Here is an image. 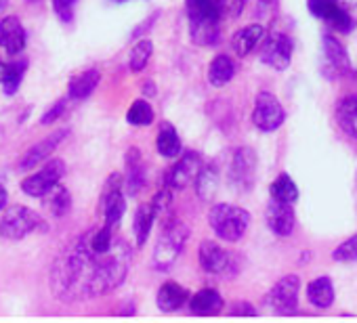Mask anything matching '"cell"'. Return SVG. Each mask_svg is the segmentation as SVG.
<instances>
[{
    "instance_id": "obj_15",
    "label": "cell",
    "mask_w": 357,
    "mask_h": 323,
    "mask_svg": "<svg viewBox=\"0 0 357 323\" xmlns=\"http://www.w3.org/2000/svg\"><path fill=\"white\" fill-rule=\"evenodd\" d=\"M202 168V157L196 151H188L176 164L166 173V187L168 189H185L190 183L196 181Z\"/></svg>"
},
{
    "instance_id": "obj_25",
    "label": "cell",
    "mask_w": 357,
    "mask_h": 323,
    "mask_svg": "<svg viewBox=\"0 0 357 323\" xmlns=\"http://www.w3.org/2000/svg\"><path fill=\"white\" fill-rule=\"evenodd\" d=\"M236 76V63L229 55H217L208 65V80L213 86L221 88Z\"/></svg>"
},
{
    "instance_id": "obj_4",
    "label": "cell",
    "mask_w": 357,
    "mask_h": 323,
    "mask_svg": "<svg viewBox=\"0 0 357 323\" xmlns=\"http://www.w3.org/2000/svg\"><path fill=\"white\" fill-rule=\"evenodd\" d=\"M208 223L217 237L225 242H240L250 225V214L234 204H217L208 212Z\"/></svg>"
},
{
    "instance_id": "obj_12",
    "label": "cell",
    "mask_w": 357,
    "mask_h": 323,
    "mask_svg": "<svg viewBox=\"0 0 357 323\" xmlns=\"http://www.w3.org/2000/svg\"><path fill=\"white\" fill-rule=\"evenodd\" d=\"M321 72L326 78L332 80L344 78L353 72L347 49L332 36H324L321 40Z\"/></svg>"
},
{
    "instance_id": "obj_44",
    "label": "cell",
    "mask_w": 357,
    "mask_h": 323,
    "mask_svg": "<svg viewBox=\"0 0 357 323\" xmlns=\"http://www.w3.org/2000/svg\"><path fill=\"white\" fill-rule=\"evenodd\" d=\"M9 7V0H0V11H5Z\"/></svg>"
},
{
    "instance_id": "obj_18",
    "label": "cell",
    "mask_w": 357,
    "mask_h": 323,
    "mask_svg": "<svg viewBox=\"0 0 357 323\" xmlns=\"http://www.w3.org/2000/svg\"><path fill=\"white\" fill-rule=\"evenodd\" d=\"M26 30L17 17H5L0 22V47L9 55H20L26 49Z\"/></svg>"
},
{
    "instance_id": "obj_10",
    "label": "cell",
    "mask_w": 357,
    "mask_h": 323,
    "mask_svg": "<svg viewBox=\"0 0 357 323\" xmlns=\"http://www.w3.org/2000/svg\"><path fill=\"white\" fill-rule=\"evenodd\" d=\"M286 120V111L280 103V99L271 93H259L252 109V124L263 132L278 130Z\"/></svg>"
},
{
    "instance_id": "obj_16",
    "label": "cell",
    "mask_w": 357,
    "mask_h": 323,
    "mask_svg": "<svg viewBox=\"0 0 357 323\" xmlns=\"http://www.w3.org/2000/svg\"><path fill=\"white\" fill-rule=\"evenodd\" d=\"M265 219H267V227L278 237H288L294 231V225H296V214L292 210V204L278 202V200H271L269 202L267 212H265Z\"/></svg>"
},
{
    "instance_id": "obj_22",
    "label": "cell",
    "mask_w": 357,
    "mask_h": 323,
    "mask_svg": "<svg viewBox=\"0 0 357 323\" xmlns=\"http://www.w3.org/2000/svg\"><path fill=\"white\" fill-rule=\"evenodd\" d=\"M126 191L130 196H137L143 187H145V166H143V159H141V151L139 149H128L126 155Z\"/></svg>"
},
{
    "instance_id": "obj_26",
    "label": "cell",
    "mask_w": 357,
    "mask_h": 323,
    "mask_svg": "<svg viewBox=\"0 0 357 323\" xmlns=\"http://www.w3.org/2000/svg\"><path fill=\"white\" fill-rule=\"evenodd\" d=\"M338 126L353 139H357V95L344 97L336 107Z\"/></svg>"
},
{
    "instance_id": "obj_33",
    "label": "cell",
    "mask_w": 357,
    "mask_h": 323,
    "mask_svg": "<svg viewBox=\"0 0 357 323\" xmlns=\"http://www.w3.org/2000/svg\"><path fill=\"white\" fill-rule=\"evenodd\" d=\"M126 120L132 126H149L153 122V109L147 101L139 99L130 105V109L126 111Z\"/></svg>"
},
{
    "instance_id": "obj_42",
    "label": "cell",
    "mask_w": 357,
    "mask_h": 323,
    "mask_svg": "<svg viewBox=\"0 0 357 323\" xmlns=\"http://www.w3.org/2000/svg\"><path fill=\"white\" fill-rule=\"evenodd\" d=\"M153 19H155V17H149V19H145V24H143V26H141L139 30H135V32H132V38L141 36V34H143V32H145V30H147V28H149L151 24H153Z\"/></svg>"
},
{
    "instance_id": "obj_7",
    "label": "cell",
    "mask_w": 357,
    "mask_h": 323,
    "mask_svg": "<svg viewBox=\"0 0 357 323\" xmlns=\"http://www.w3.org/2000/svg\"><path fill=\"white\" fill-rule=\"evenodd\" d=\"M198 258H200V267L211 273V275H236L240 271L238 267V256L227 252L225 248H221L217 242L204 239L198 248Z\"/></svg>"
},
{
    "instance_id": "obj_47",
    "label": "cell",
    "mask_w": 357,
    "mask_h": 323,
    "mask_svg": "<svg viewBox=\"0 0 357 323\" xmlns=\"http://www.w3.org/2000/svg\"><path fill=\"white\" fill-rule=\"evenodd\" d=\"M30 3H34V0H30Z\"/></svg>"
},
{
    "instance_id": "obj_6",
    "label": "cell",
    "mask_w": 357,
    "mask_h": 323,
    "mask_svg": "<svg viewBox=\"0 0 357 323\" xmlns=\"http://www.w3.org/2000/svg\"><path fill=\"white\" fill-rule=\"evenodd\" d=\"M40 225H43V219L34 210L26 206H11L5 210L3 221H0V235L11 242H20L32 231H36Z\"/></svg>"
},
{
    "instance_id": "obj_40",
    "label": "cell",
    "mask_w": 357,
    "mask_h": 323,
    "mask_svg": "<svg viewBox=\"0 0 357 323\" xmlns=\"http://www.w3.org/2000/svg\"><path fill=\"white\" fill-rule=\"evenodd\" d=\"M246 3H248V0H231V3H227V5H229V15H231L234 19L240 17L242 11H244V7H246Z\"/></svg>"
},
{
    "instance_id": "obj_38",
    "label": "cell",
    "mask_w": 357,
    "mask_h": 323,
    "mask_svg": "<svg viewBox=\"0 0 357 323\" xmlns=\"http://www.w3.org/2000/svg\"><path fill=\"white\" fill-rule=\"evenodd\" d=\"M66 103H68V99H59V101H57V103H55V105H53V107H51V109L45 113V116H43L40 124H45V126H47V124L55 122V120H57V118H59V116L66 111Z\"/></svg>"
},
{
    "instance_id": "obj_5",
    "label": "cell",
    "mask_w": 357,
    "mask_h": 323,
    "mask_svg": "<svg viewBox=\"0 0 357 323\" xmlns=\"http://www.w3.org/2000/svg\"><path fill=\"white\" fill-rule=\"evenodd\" d=\"M309 13L321 22H326L336 32H351L355 28V19L351 15L353 5H347V0H309Z\"/></svg>"
},
{
    "instance_id": "obj_37",
    "label": "cell",
    "mask_w": 357,
    "mask_h": 323,
    "mask_svg": "<svg viewBox=\"0 0 357 323\" xmlns=\"http://www.w3.org/2000/svg\"><path fill=\"white\" fill-rule=\"evenodd\" d=\"M78 0H53V11L63 24H72Z\"/></svg>"
},
{
    "instance_id": "obj_35",
    "label": "cell",
    "mask_w": 357,
    "mask_h": 323,
    "mask_svg": "<svg viewBox=\"0 0 357 323\" xmlns=\"http://www.w3.org/2000/svg\"><path fill=\"white\" fill-rule=\"evenodd\" d=\"M332 258L336 262H355L357 260V233L353 237H349L347 242H342L334 252Z\"/></svg>"
},
{
    "instance_id": "obj_2",
    "label": "cell",
    "mask_w": 357,
    "mask_h": 323,
    "mask_svg": "<svg viewBox=\"0 0 357 323\" xmlns=\"http://www.w3.org/2000/svg\"><path fill=\"white\" fill-rule=\"evenodd\" d=\"M192 40L200 47H213L221 36V15L227 0H185Z\"/></svg>"
},
{
    "instance_id": "obj_11",
    "label": "cell",
    "mask_w": 357,
    "mask_h": 323,
    "mask_svg": "<svg viewBox=\"0 0 357 323\" xmlns=\"http://www.w3.org/2000/svg\"><path fill=\"white\" fill-rule=\"evenodd\" d=\"M263 47H261V61L275 72H284L290 61H292V51L294 42L286 34H269L267 38L263 36Z\"/></svg>"
},
{
    "instance_id": "obj_29",
    "label": "cell",
    "mask_w": 357,
    "mask_h": 323,
    "mask_svg": "<svg viewBox=\"0 0 357 323\" xmlns=\"http://www.w3.org/2000/svg\"><path fill=\"white\" fill-rule=\"evenodd\" d=\"M43 200H45V206H47L55 216H63V214H68L70 208H72V196H70V191H68L66 187H61L59 183H57L51 191H47V194L43 196Z\"/></svg>"
},
{
    "instance_id": "obj_1",
    "label": "cell",
    "mask_w": 357,
    "mask_h": 323,
    "mask_svg": "<svg viewBox=\"0 0 357 323\" xmlns=\"http://www.w3.org/2000/svg\"><path fill=\"white\" fill-rule=\"evenodd\" d=\"M130 267L126 242L114 239L112 248L95 250L82 235L51 269V290L63 302L93 300L124 283Z\"/></svg>"
},
{
    "instance_id": "obj_28",
    "label": "cell",
    "mask_w": 357,
    "mask_h": 323,
    "mask_svg": "<svg viewBox=\"0 0 357 323\" xmlns=\"http://www.w3.org/2000/svg\"><path fill=\"white\" fill-rule=\"evenodd\" d=\"M99 80H101V74L97 72V70H86V72H82L80 76H76L72 82H70V99H74V101H82V99H86L95 88H97V84H99Z\"/></svg>"
},
{
    "instance_id": "obj_8",
    "label": "cell",
    "mask_w": 357,
    "mask_h": 323,
    "mask_svg": "<svg viewBox=\"0 0 357 323\" xmlns=\"http://www.w3.org/2000/svg\"><path fill=\"white\" fill-rule=\"evenodd\" d=\"M298 292H301L298 275H286L265 294L263 302L278 315H292L298 308Z\"/></svg>"
},
{
    "instance_id": "obj_45",
    "label": "cell",
    "mask_w": 357,
    "mask_h": 323,
    "mask_svg": "<svg viewBox=\"0 0 357 323\" xmlns=\"http://www.w3.org/2000/svg\"><path fill=\"white\" fill-rule=\"evenodd\" d=\"M261 3H263V5H273L275 0H261Z\"/></svg>"
},
{
    "instance_id": "obj_36",
    "label": "cell",
    "mask_w": 357,
    "mask_h": 323,
    "mask_svg": "<svg viewBox=\"0 0 357 323\" xmlns=\"http://www.w3.org/2000/svg\"><path fill=\"white\" fill-rule=\"evenodd\" d=\"M170 206H172V196H170V189L166 187V189L158 191L155 198H153V202H151V208H153L155 219L168 221V216H170Z\"/></svg>"
},
{
    "instance_id": "obj_31",
    "label": "cell",
    "mask_w": 357,
    "mask_h": 323,
    "mask_svg": "<svg viewBox=\"0 0 357 323\" xmlns=\"http://www.w3.org/2000/svg\"><path fill=\"white\" fill-rule=\"evenodd\" d=\"M269 194H271V200H278V202H286V204H294L298 200V187L296 183L286 175L282 173L269 187Z\"/></svg>"
},
{
    "instance_id": "obj_23",
    "label": "cell",
    "mask_w": 357,
    "mask_h": 323,
    "mask_svg": "<svg viewBox=\"0 0 357 323\" xmlns=\"http://www.w3.org/2000/svg\"><path fill=\"white\" fill-rule=\"evenodd\" d=\"M263 36H265L263 26L252 24V26L242 28V30L234 36L231 47H234V51H236L238 57H246V55H250V53L255 51V47L263 40Z\"/></svg>"
},
{
    "instance_id": "obj_9",
    "label": "cell",
    "mask_w": 357,
    "mask_h": 323,
    "mask_svg": "<svg viewBox=\"0 0 357 323\" xmlns=\"http://www.w3.org/2000/svg\"><path fill=\"white\" fill-rule=\"evenodd\" d=\"M257 181V153L250 147H240L234 153L231 168H229V183L236 191L248 194Z\"/></svg>"
},
{
    "instance_id": "obj_13",
    "label": "cell",
    "mask_w": 357,
    "mask_h": 323,
    "mask_svg": "<svg viewBox=\"0 0 357 323\" xmlns=\"http://www.w3.org/2000/svg\"><path fill=\"white\" fill-rule=\"evenodd\" d=\"M63 175H66V164H63L61 159L53 157L40 173L30 175V177L24 179L22 189L30 198H43L47 191H51L63 179Z\"/></svg>"
},
{
    "instance_id": "obj_20",
    "label": "cell",
    "mask_w": 357,
    "mask_h": 323,
    "mask_svg": "<svg viewBox=\"0 0 357 323\" xmlns=\"http://www.w3.org/2000/svg\"><path fill=\"white\" fill-rule=\"evenodd\" d=\"M188 302H190V308L196 315H217L225 306L223 296L217 290H213V287H204V290L196 292L194 296H190Z\"/></svg>"
},
{
    "instance_id": "obj_34",
    "label": "cell",
    "mask_w": 357,
    "mask_h": 323,
    "mask_svg": "<svg viewBox=\"0 0 357 323\" xmlns=\"http://www.w3.org/2000/svg\"><path fill=\"white\" fill-rule=\"evenodd\" d=\"M151 55H153V42H151V40H141V42H137V45L132 47V51H130V63H128L130 70H132V72L145 70V65L149 63Z\"/></svg>"
},
{
    "instance_id": "obj_32",
    "label": "cell",
    "mask_w": 357,
    "mask_h": 323,
    "mask_svg": "<svg viewBox=\"0 0 357 323\" xmlns=\"http://www.w3.org/2000/svg\"><path fill=\"white\" fill-rule=\"evenodd\" d=\"M26 68H28V61L22 59V61H13V63H7V70H5V78H3V88L7 95H15L22 86V80H24V74H26Z\"/></svg>"
},
{
    "instance_id": "obj_24",
    "label": "cell",
    "mask_w": 357,
    "mask_h": 323,
    "mask_svg": "<svg viewBox=\"0 0 357 323\" xmlns=\"http://www.w3.org/2000/svg\"><path fill=\"white\" fill-rule=\"evenodd\" d=\"M217 189H219V171H217V164H202L198 177H196V194L202 202H211L215 196H217Z\"/></svg>"
},
{
    "instance_id": "obj_14",
    "label": "cell",
    "mask_w": 357,
    "mask_h": 323,
    "mask_svg": "<svg viewBox=\"0 0 357 323\" xmlns=\"http://www.w3.org/2000/svg\"><path fill=\"white\" fill-rule=\"evenodd\" d=\"M120 185H122V175L114 173L107 179L103 194H101V210L105 216V225H109V227H116L126 212V202H124V196L120 191Z\"/></svg>"
},
{
    "instance_id": "obj_30",
    "label": "cell",
    "mask_w": 357,
    "mask_h": 323,
    "mask_svg": "<svg viewBox=\"0 0 357 323\" xmlns=\"http://www.w3.org/2000/svg\"><path fill=\"white\" fill-rule=\"evenodd\" d=\"M153 221H155V214H153L151 204H143V206H139V210H137V214H135V225H132V231H135V235H137V244H139V248H141V246H145V242L149 239V233H151Z\"/></svg>"
},
{
    "instance_id": "obj_27",
    "label": "cell",
    "mask_w": 357,
    "mask_h": 323,
    "mask_svg": "<svg viewBox=\"0 0 357 323\" xmlns=\"http://www.w3.org/2000/svg\"><path fill=\"white\" fill-rule=\"evenodd\" d=\"M155 147H158V153L162 157H174V155L181 153V139H178V132L174 130V126H170L168 122H164L160 126Z\"/></svg>"
},
{
    "instance_id": "obj_3",
    "label": "cell",
    "mask_w": 357,
    "mask_h": 323,
    "mask_svg": "<svg viewBox=\"0 0 357 323\" xmlns=\"http://www.w3.org/2000/svg\"><path fill=\"white\" fill-rule=\"evenodd\" d=\"M188 237H190L188 225H183L181 221H166L160 233V239L155 244V250H153V260H151L153 269L168 271L176 262L178 254L183 252Z\"/></svg>"
},
{
    "instance_id": "obj_17",
    "label": "cell",
    "mask_w": 357,
    "mask_h": 323,
    "mask_svg": "<svg viewBox=\"0 0 357 323\" xmlns=\"http://www.w3.org/2000/svg\"><path fill=\"white\" fill-rule=\"evenodd\" d=\"M63 136H68V130H66V128H63V130H57V132L45 136L43 141H38L36 145H32V147L24 153V157H22V162H20V168H22V171H32L36 164L45 162L49 155H53V151L59 147V143L63 141Z\"/></svg>"
},
{
    "instance_id": "obj_19",
    "label": "cell",
    "mask_w": 357,
    "mask_h": 323,
    "mask_svg": "<svg viewBox=\"0 0 357 323\" xmlns=\"http://www.w3.org/2000/svg\"><path fill=\"white\" fill-rule=\"evenodd\" d=\"M188 300H190V292L176 281H166L158 292V306L162 313L178 310L181 306L188 304Z\"/></svg>"
},
{
    "instance_id": "obj_21",
    "label": "cell",
    "mask_w": 357,
    "mask_h": 323,
    "mask_svg": "<svg viewBox=\"0 0 357 323\" xmlns=\"http://www.w3.org/2000/svg\"><path fill=\"white\" fill-rule=\"evenodd\" d=\"M307 298L313 306L317 308H328L334 304L336 292H334V281L330 277H317L307 285Z\"/></svg>"
},
{
    "instance_id": "obj_39",
    "label": "cell",
    "mask_w": 357,
    "mask_h": 323,
    "mask_svg": "<svg viewBox=\"0 0 357 323\" xmlns=\"http://www.w3.org/2000/svg\"><path fill=\"white\" fill-rule=\"evenodd\" d=\"M229 315H231V317H257V308H255L250 302L240 300V302H236V304L231 306Z\"/></svg>"
},
{
    "instance_id": "obj_43",
    "label": "cell",
    "mask_w": 357,
    "mask_h": 323,
    "mask_svg": "<svg viewBox=\"0 0 357 323\" xmlns=\"http://www.w3.org/2000/svg\"><path fill=\"white\" fill-rule=\"evenodd\" d=\"M5 70H7V63L0 61V82H3V78H5Z\"/></svg>"
},
{
    "instance_id": "obj_41",
    "label": "cell",
    "mask_w": 357,
    "mask_h": 323,
    "mask_svg": "<svg viewBox=\"0 0 357 323\" xmlns=\"http://www.w3.org/2000/svg\"><path fill=\"white\" fill-rule=\"evenodd\" d=\"M7 200H9V194H7V189L3 185H0V212L7 208Z\"/></svg>"
},
{
    "instance_id": "obj_46",
    "label": "cell",
    "mask_w": 357,
    "mask_h": 323,
    "mask_svg": "<svg viewBox=\"0 0 357 323\" xmlns=\"http://www.w3.org/2000/svg\"><path fill=\"white\" fill-rule=\"evenodd\" d=\"M112 3H116V5H124L126 0H112Z\"/></svg>"
}]
</instances>
